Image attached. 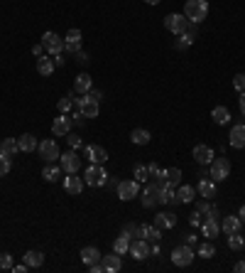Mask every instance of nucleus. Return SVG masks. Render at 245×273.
Returning <instances> with one entry per match:
<instances>
[{"label": "nucleus", "mask_w": 245, "mask_h": 273, "mask_svg": "<svg viewBox=\"0 0 245 273\" xmlns=\"http://www.w3.org/2000/svg\"><path fill=\"white\" fill-rule=\"evenodd\" d=\"M238 217H240V222L245 224V205H240V214H238Z\"/></svg>", "instance_id": "69168bd1"}, {"label": "nucleus", "mask_w": 245, "mask_h": 273, "mask_svg": "<svg viewBox=\"0 0 245 273\" xmlns=\"http://www.w3.org/2000/svg\"><path fill=\"white\" fill-rule=\"evenodd\" d=\"M177 205H189V202H194L196 200V187H191V185H177Z\"/></svg>", "instance_id": "2eb2a0df"}, {"label": "nucleus", "mask_w": 245, "mask_h": 273, "mask_svg": "<svg viewBox=\"0 0 245 273\" xmlns=\"http://www.w3.org/2000/svg\"><path fill=\"white\" fill-rule=\"evenodd\" d=\"M54 69H57V67H54V59H49V57H39V59H37V71L42 74V76H49Z\"/></svg>", "instance_id": "7c9ffc66"}, {"label": "nucleus", "mask_w": 245, "mask_h": 273, "mask_svg": "<svg viewBox=\"0 0 245 273\" xmlns=\"http://www.w3.org/2000/svg\"><path fill=\"white\" fill-rule=\"evenodd\" d=\"M159 194H162L159 182L147 185V187L142 189V207H154V205H159Z\"/></svg>", "instance_id": "9b49d317"}, {"label": "nucleus", "mask_w": 245, "mask_h": 273, "mask_svg": "<svg viewBox=\"0 0 245 273\" xmlns=\"http://www.w3.org/2000/svg\"><path fill=\"white\" fill-rule=\"evenodd\" d=\"M196 254H199L201 258H214V256H216V246L206 241V244H201V246H199V251H196Z\"/></svg>", "instance_id": "58836bf2"}, {"label": "nucleus", "mask_w": 245, "mask_h": 273, "mask_svg": "<svg viewBox=\"0 0 245 273\" xmlns=\"http://www.w3.org/2000/svg\"><path fill=\"white\" fill-rule=\"evenodd\" d=\"M89 96H91V99H96L98 103H101V99H103V94H101L98 89H91V91H89Z\"/></svg>", "instance_id": "13d9d810"}, {"label": "nucleus", "mask_w": 245, "mask_h": 273, "mask_svg": "<svg viewBox=\"0 0 245 273\" xmlns=\"http://www.w3.org/2000/svg\"><path fill=\"white\" fill-rule=\"evenodd\" d=\"M147 170H150V175H152V177H162V172H165V170H159V165H157V163H150V165H147Z\"/></svg>", "instance_id": "de8ad7c7"}, {"label": "nucleus", "mask_w": 245, "mask_h": 273, "mask_svg": "<svg viewBox=\"0 0 245 273\" xmlns=\"http://www.w3.org/2000/svg\"><path fill=\"white\" fill-rule=\"evenodd\" d=\"M238 103H240V113L245 116V91L240 94V99H238Z\"/></svg>", "instance_id": "052dcab7"}, {"label": "nucleus", "mask_w": 245, "mask_h": 273, "mask_svg": "<svg viewBox=\"0 0 245 273\" xmlns=\"http://www.w3.org/2000/svg\"><path fill=\"white\" fill-rule=\"evenodd\" d=\"M194 30H186V32H182L179 34V40H177V50H189L191 47V42H194Z\"/></svg>", "instance_id": "c9c22d12"}, {"label": "nucleus", "mask_w": 245, "mask_h": 273, "mask_svg": "<svg viewBox=\"0 0 245 273\" xmlns=\"http://www.w3.org/2000/svg\"><path fill=\"white\" fill-rule=\"evenodd\" d=\"M61 165H54V163H47L45 165V170H42V177L47 180V182H57L59 177H61Z\"/></svg>", "instance_id": "c85d7f7f"}, {"label": "nucleus", "mask_w": 245, "mask_h": 273, "mask_svg": "<svg viewBox=\"0 0 245 273\" xmlns=\"http://www.w3.org/2000/svg\"><path fill=\"white\" fill-rule=\"evenodd\" d=\"M93 89V79L84 71V74H78L76 76V82H74V91H78V94H89Z\"/></svg>", "instance_id": "4be33fe9"}, {"label": "nucleus", "mask_w": 245, "mask_h": 273, "mask_svg": "<svg viewBox=\"0 0 245 273\" xmlns=\"http://www.w3.org/2000/svg\"><path fill=\"white\" fill-rule=\"evenodd\" d=\"M138 194H140V182L138 180H122V182H118V197L122 202L135 200Z\"/></svg>", "instance_id": "0eeeda50"}, {"label": "nucleus", "mask_w": 245, "mask_h": 273, "mask_svg": "<svg viewBox=\"0 0 245 273\" xmlns=\"http://www.w3.org/2000/svg\"><path fill=\"white\" fill-rule=\"evenodd\" d=\"M0 268H3V271L13 268V256L10 254H0Z\"/></svg>", "instance_id": "a18cd8bd"}, {"label": "nucleus", "mask_w": 245, "mask_h": 273, "mask_svg": "<svg viewBox=\"0 0 245 273\" xmlns=\"http://www.w3.org/2000/svg\"><path fill=\"white\" fill-rule=\"evenodd\" d=\"M37 150H39V155H42V160H45V163H57V160L61 158L57 140H49V138L39 143V145H37Z\"/></svg>", "instance_id": "423d86ee"}, {"label": "nucleus", "mask_w": 245, "mask_h": 273, "mask_svg": "<svg viewBox=\"0 0 245 273\" xmlns=\"http://www.w3.org/2000/svg\"><path fill=\"white\" fill-rule=\"evenodd\" d=\"M228 138H230V140H228V143H230V148H235V150L245 148V123H238V126H233Z\"/></svg>", "instance_id": "dca6fc26"}, {"label": "nucleus", "mask_w": 245, "mask_h": 273, "mask_svg": "<svg viewBox=\"0 0 245 273\" xmlns=\"http://www.w3.org/2000/svg\"><path fill=\"white\" fill-rule=\"evenodd\" d=\"M230 175V163H228V158H214L211 160V165H209V177L214 180V182H223L226 177Z\"/></svg>", "instance_id": "f03ea898"}, {"label": "nucleus", "mask_w": 245, "mask_h": 273, "mask_svg": "<svg viewBox=\"0 0 245 273\" xmlns=\"http://www.w3.org/2000/svg\"><path fill=\"white\" fill-rule=\"evenodd\" d=\"M145 3H147V5H157V3H159V0H145Z\"/></svg>", "instance_id": "338daca9"}, {"label": "nucleus", "mask_w": 245, "mask_h": 273, "mask_svg": "<svg viewBox=\"0 0 245 273\" xmlns=\"http://www.w3.org/2000/svg\"><path fill=\"white\" fill-rule=\"evenodd\" d=\"M71 119H69V116L66 113H61L59 116V119H54V123H52V133L54 136H69L71 133Z\"/></svg>", "instance_id": "f3484780"}, {"label": "nucleus", "mask_w": 245, "mask_h": 273, "mask_svg": "<svg viewBox=\"0 0 245 273\" xmlns=\"http://www.w3.org/2000/svg\"><path fill=\"white\" fill-rule=\"evenodd\" d=\"M42 50H45V45H37V47H32V52H34L37 57H42Z\"/></svg>", "instance_id": "0e129e2a"}, {"label": "nucleus", "mask_w": 245, "mask_h": 273, "mask_svg": "<svg viewBox=\"0 0 245 273\" xmlns=\"http://www.w3.org/2000/svg\"><path fill=\"white\" fill-rule=\"evenodd\" d=\"M113 251H115V254H120V256L130 251V234H128V231H122L120 237L113 241Z\"/></svg>", "instance_id": "bb28decb"}, {"label": "nucleus", "mask_w": 245, "mask_h": 273, "mask_svg": "<svg viewBox=\"0 0 245 273\" xmlns=\"http://www.w3.org/2000/svg\"><path fill=\"white\" fill-rule=\"evenodd\" d=\"M194 256H196V251H194L189 244H182V246H177V249L172 251V263L179 266V268H186V266H191Z\"/></svg>", "instance_id": "39448f33"}, {"label": "nucleus", "mask_w": 245, "mask_h": 273, "mask_svg": "<svg viewBox=\"0 0 245 273\" xmlns=\"http://www.w3.org/2000/svg\"><path fill=\"white\" fill-rule=\"evenodd\" d=\"M154 226H159V229H174L177 226V214H172V212L157 214L154 217Z\"/></svg>", "instance_id": "b1692460"}, {"label": "nucleus", "mask_w": 245, "mask_h": 273, "mask_svg": "<svg viewBox=\"0 0 245 273\" xmlns=\"http://www.w3.org/2000/svg\"><path fill=\"white\" fill-rule=\"evenodd\" d=\"M191 155H194V160H196L199 165H211V160L216 158V155H214V148H209V145H196Z\"/></svg>", "instance_id": "ddd939ff"}, {"label": "nucleus", "mask_w": 245, "mask_h": 273, "mask_svg": "<svg viewBox=\"0 0 245 273\" xmlns=\"http://www.w3.org/2000/svg\"><path fill=\"white\" fill-rule=\"evenodd\" d=\"M140 237L147 239V241H159L162 239V229L154 226V224H142L140 226Z\"/></svg>", "instance_id": "a878e982"}, {"label": "nucleus", "mask_w": 245, "mask_h": 273, "mask_svg": "<svg viewBox=\"0 0 245 273\" xmlns=\"http://www.w3.org/2000/svg\"><path fill=\"white\" fill-rule=\"evenodd\" d=\"M74 106L86 116V119H96L98 116V111H101V106H98V101L96 99H91L89 94H81V99H74Z\"/></svg>", "instance_id": "7ed1b4c3"}, {"label": "nucleus", "mask_w": 245, "mask_h": 273, "mask_svg": "<svg viewBox=\"0 0 245 273\" xmlns=\"http://www.w3.org/2000/svg\"><path fill=\"white\" fill-rule=\"evenodd\" d=\"M17 145H20V150H22V153H32V150H37V145H39V143H37V138H34L32 133H25V136H20V138H17Z\"/></svg>", "instance_id": "cd10ccee"}, {"label": "nucleus", "mask_w": 245, "mask_h": 273, "mask_svg": "<svg viewBox=\"0 0 245 273\" xmlns=\"http://www.w3.org/2000/svg\"><path fill=\"white\" fill-rule=\"evenodd\" d=\"M84 121H86V116L81 113V111H76V113H74V119H71V123H76V126H81Z\"/></svg>", "instance_id": "8fccbe9b"}, {"label": "nucleus", "mask_w": 245, "mask_h": 273, "mask_svg": "<svg viewBox=\"0 0 245 273\" xmlns=\"http://www.w3.org/2000/svg\"><path fill=\"white\" fill-rule=\"evenodd\" d=\"M101 251L96 249V246H84L81 249V261H84V266H93V263H98L101 261Z\"/></svg>", "instance_id": "412c9836"}, {"label": "nucleus", "mask_w": 245, "mask_h": 273, "mask_svg": "<svg viewBox=\"0 0 245 273\" xmlns=\"http://www.w3.org/2000/svg\"><path fill=\"white\" fill-rule=\"evenodd\" d=\"M66 140H69V145H71L74 150H76V148H81V143H84V140H81L78 136H74V133H69V136H66Z\"/></svg>", "instance_id": "49530a36"}, {"label": "nucleus", "mask_w": 245, "mask_h": 273, "mask_svg": "<svg viewBox=\"0 0 245 273\" xmlns=\"http://www.w3.org/2000/svg\"><path fill=\"white\" fill-rule=\"evenodd\" d=\"M162 177H165V180L169 182V187L182 185V170H179V168H169V170H165V172H162Z\"/></svg>", "instance_id": "473e14b6"}, {"label": "nucleus", "mask_w": 245, "mask_h": 273, "mask_svg": "<svg viewBox=\"0 0 245 273\" xmlns=\"http://www.w3.org/2000/svg\"><path fill=\"white\" fill-rule=\"evenodd\" d=\"M147 175H150L147 165H135V180H138V182H145V180H147Z\"/></svg>", "instance_id": "37998d69"}, {"label": "nucleus", "mask_w": 245, "mask_h": 273, "mask_svg": "<svg viewBox=\"0 0 245 273\" xmlns=\"http://www.w3.org/2000/svg\"><path fill=\"white\" fill-rule=\"evenodd\" d=\"M64 189L69 194H81L84 192V180L76 177V172H69V177H64Z\"/></svg>", "instance_id": "a211bd4d"}, {"label": "nucleus", "mask_w": 245, "mask_h": 273, "mask_svg": "<svg viewBox=\"0 0 245 273\" xmlns=\"http://www.w3.org/2000/svg\"><path fill=\"white\" fill-rule=\"evenodd\" d=\"M233 86H235V91H245V74H235L233 76Z\"/></svg>", "instance_id": "c03bdc74"}, {"label": "nucleus", "mask_w": 245, "mask_h": 273, "mask_svg": "<svg viewBox=\"0 0 245 273\" xmlns=\"http://www.w3.org/2000/svg\"><path fill=\"white\" fill-rule=\"evenodd\" d=\"M159 202H162V205H177V194H174V189H172V187H165V189H162Z\"/></svg>", "instance_id": "e433bc0d"}, {"label": "nucleus", "mask_w": 245, "mask_h": 273, "mask_svg": "<svg viewBox=\"0 0 245 273\" xmlns=\"http://www.w3.org/2000/svg\"><path fill=\"white\" fill-rule=\"evenodd\" d=\"M13 170V163H10V155L0 153V177H5L8 172Z\"/></svg>", "instance_id": "ea45409f"}, {"label": "nucleus", "mask_w": 245, "mask_h": 273, "mask_svg": "<svg viewBox=\"0 0 245 273\" xmlns=\"http://www.w3.org/2000/svg\"><path fill=\"white\" fill-rule=\"evenodd\" d=\"M211 119H214L218 126H226V123L230 121V111H228L226 106H216V108H214V113H211Z\"/></svg>", "instance_id": "c756f323"}, {"label": "nucleus", "mask_w": 245, "mask_h": 273, "mask_svg": "<svg viewBox=\"0 0 245 273\" xmlns=\"http://www.w3.org/2000/svg\"><path fill=\"white\" fill-rule=\"evenodd\" d=\"M165 27H167L169 32H174V34H182V32L189 30V20H186L184 15H179V13H169V15L165 17Z\"/></svg>", "instance_id": "6e6552de"}, {"label": "nucleus", "mask_w": 245, "mask_h": 273, "mask_svg": "<svg viewBox=\"0 0 245 273\" xmlns=\"http://www.w3.org/2000/svg\"><path fill=\"white\" fill-rule=\"evenodd\" d=\"M196 192L201 194V197L211 200V197H216V182H214L211 177H201V180H199V187H196Z\"/></svg>", "instance_id": "aec40b11"}, {"label": "nucleus", "mask_w": 245, "mask_h": 273, "mask_svg": "<svg viewBox=\"0 0 245 273\" xmlns=\"http://www.w3.org/2000/svg\"><path fill=\"white\" fill-rule=\"evenodd\" d=\"M184 244L194 246V244H196V237H194V234H186V239H184Z\"/></svg>", "instance_id": "680f3d73"}, {"label": "nucleus", "mask_w": 245, "mask_h": 273, "mask_svg": "<svg viewBox=\"0 0 245 273\" xmlns=\"http://www.w3.org/2000/svg\"><path fill=\"white\" fill-rule=\"evenodd\" d=\"M0 153L10 155V158H13V155H17V153H20V145H17V140H15V138H5L3 143H0Z\"/></svg>", "instance_id": "72a5a7b5"}, {"label": "nucleus", "mask_w": 245, "mask_h": 273, "mask_svg": "<svg viewBox=\"0 0 245 273\" xmlns=\"http://www.w3.org/2000/svg\"><path fill=\"white\" fill-rule=\"evenodd\" d=\"M240 226H243V222H240L238 214H228V217H223V222H221V229H223L226 234H235V231H240Z\"/></svg>", "instance_id": "393cba45"}, {"label": "nucleus", "mask_w": 245, "mask_h": 273, "mask_svg": "<svg viewBox=\"0 0 245 273\" xmlns=\"http://www.w3.org/2000/svg\"><path fill=\"white\" fill-rule=\"evenodd\" d=\"M74 57H76V62H78V64H89V54H86V52H76Z\"/></svg>", "instance_id": "3c124183"}, {"label": "nucleus", "mask_w": 245, "mask_h": 273, "mask_svg": "<svg viewBox=\"0 0 245 273\" xmlns=\"http://www.w3.org/2000/svg\"><path fill=\"white\" fill-rule=\"evenodd\" d=\"M150 131H145V128H135L133 133H130V140L135 143V145H147L150 143Z\"/></svg>", "instance_id": "f704fd0d"}, {"label": "nucleus", "mask_w": 245, "mask_h": 273, "mask_svg": "<svg viewBox=\"0 0 245 273\" xmlns=\"http://www.w3.org/2000/svg\"><path fill=\"white\" fill-rule=\"evenodd\" d=\"M52 59H54V67H64V54H61V52H59V54H54Z\"/></svg>", "instance_id": "4d7b16f0"}, {"label": "nucleus", "mask_w": 245, "mask_h": 273, "mask_svg": "<svg viewBox=\"0 0 245 273\" xmlns=\"http://www.w3.org/2000/svg\"><path fill=\"white\" fill-rule=\"evenodd\" d=\"M84 182L91 185V187H101V185L108 182V172L103 170V165H93L91 163V168H86V172H84Z\"/></svg>", "instance_id": "20e7f679"}, {"label": "nucleus", "mask_w": 245, "mask_h": 273, "mask_svg": "<svg viewBox=\"0 0 245 273\" xmlns=\"http://www.w3.org/2000/svg\"><path fill=\"white\" fill-rule=\"evenodd\" d=\"M228 246H230L233 251H238V249H243V246H245V239L240 237V231H235V234H228Z\"/></svg>", "instance_id": "4c0bfd02"}, {"label": "nucleus", "mask_w": 245, "mask_h": 273, "mask_svg": "<svg viewBox=\"0 0 245 273\" xmlns=\"http://www.w3.org/2000/svg\"><path fill=\"white\" fill-rule=\"evenodd\" d=\"M25 263L30 266V268H39L45 263V254L42 251H27L25 254Z\"/></svg>", "instance_id": "2f4dec72"}, {"label": "nucleus", "mask_w": 245, "mask_h": 273, "mask_svg": "<svg viewBox=\"0 0 245 273\" xmlns=\"http://www.w3.org/2000/svg\"><path fill=\"white\" fill-rule=\"evenodd\" d=\"M133 258H138V261H142V258H147L150 256V246H147V239H142V237H138L135 241H130V251H128Z\"/></svg>", "instance_id": "f8f14e48"}, {"label": "nucleus", "mask_w": 245, "mask_h": 273, "mask_svg": "<svg viewBox=\"0 0 245 273\" xmlns=\"http://www.w3.org/2000/svg\"><path fill=\"white\" fill-rule=\"evenodd\" d=\"M206 217H209V219H218V207H214V205H211V207H209V212H206Z\"/></svg>", "instance_id": "864d4df0"}, {"label": "nucleus", "mask_w": 245, "mask_h": 273, "mask_svg": "<svg viewBox=\"0 0 245 273\" xmlns=\"http://www.w3.org/2000/svg\"><path fill=\"white\" fill-rule=\"evenodd\" d=\"M209 15V0H186L184 5V17L191 22V25H199L203 22Z\"/></svg>", "instance_id": "f257e3e1"}, {"label": "nucleus", "mask_w": 245, "mask_h": 273, "mask_svg": "<svg viewBox=\"0 0 245 273\" xmlns=\"http://www.w3.org/2000/svg\"><path fill=\"white\" fill-rule=\"evenodd\" d=\"M201 234H203L206 239H216L218 234H221V224H218L216 219H209V217H206V222L201 224Z\"/></svg>", "instance_id": "5701e85b"}, {"label": "nucleus", "mask_w": 245, "mask_h": 273, "mask_svg": "<svg viewBox=\"0 0 245 273\" xmlns=\"http://www.w3.org/2000/svg\"><path fill=\"white\" fill-rule=\"evenodd\" d=\"M209 207H211V205H206V202H196V209H199L201 214H206V212H209Z\"/></svg>", "instance_id": "6e6d98bb"}, {"label": "nucleus", "mask_w": 245, "mask_h": 273, "mask_svg": "<svg viewBox=\"0 0 245 273\" xmlns=\"http://www.w3.org/2000/svg\"><path fill=\"white\" fill-rule=\"evenodd\" d=\"M71 106H74V96H61V99H59V103H57V108H59L61 113H66Z\"/></svg>", "instance_id": "79ce46f5"}, {"label": "nucleus", "mask_w": 245, "mask_h": 273, "mask_svg": "<svg viewBox=\"0 0 245 273\" xmlns=\"http://www.w3.org/2000/svg\"><path fill=\"white\" fill-rule=\"evenodd\" d=\"M101 263H103V268L108 271V273H118L120 268H122V261H120V254H106V256H101Z\"/></svg>", "instance_id": "6ab92c4d"}, {"label": "nucleus", "mask_w": 245, "mask_h": 273, "mask_svg": "<svg viewBox=\"0 0 245 273\" xmlns=\"http://www.w3.org/2000/svg\"><path fill=\"white\" fill-rule=\"evenodd\" d=\"M64 42H69V45H81V30H76V27H74V30H69Z\"/></svg>", "instance_id": "a19ab883"}, {"label": "nucleus", "mask_w": 245, "mask_h": 273, "mask_svg": "<svg viewBox=\"0 0 245 273\" xmlns=\"http://www.w3.org/2000/svg\"><path fill=\"white\" fill-rule=\"evenodd\" d=\"M27 268H30V266H27V263H20V266H13V268H10V271H15V273H25V271H27Z\"/></svg>", "instance_id": "bf43d9fd"}, {"label": "nucleus", "mask_w": 245, "mask_h": 273, "mask_svg": "<svg viewBox=\"0 0 245 273\" xmlns=\"http://www.w3.org/2000/svg\"><path fill=\"white\" fill-rule=\"evenodd\" d=\"M122 231H128L130 237H140V226H138V224H128V226L122 229Z\"/></svg>", "instance_id": "09e8293b"}, {"label": "nucleus", "mask_w": 245, "mask_h": 273, "mask_svg": "<svg viewBox=\"0 0 245 273\" xmlns=\"http://www.w3.org/2000/svg\"><path fill=\"white\" fill-rule=\"evenodd\" d=\"M199 217H201V212H199V209H196V212H194V214H191V217H189V222H191V224H194V226H199V224H201V219H199Z\"/></svg>", "instance_id": "5fc2aeb1"}, {"label": "nucleus", "mask_w": 245, "mask_h": 273, "mask_svg": "<svg viewBox=\"0 0 245 273\" xmlns=\"http://www.w3.org/2000/svg\"><path fill=\"white\" fill-rule=\"evenodd\" d=\"M42 45H45V50L52 52V54H59V52L64 50V40H61L57 32H45V34H42Z\"/></svg>", "instance_id": "9d476101"}, {"label": "nucleus", "mask_w": 245, "mask_h": 273, "mask_svg": "<svg viewBox=\"0 0 245 273\" xmlns=\"http://www.w3.org/2000/svg\"><path fill=\"white\" fill-rule=\"evenodd\" d=\"M86 158L93 163V165H103L106 160H108V153H106V148H101V145H86Z\"/></svg>", "instance_id": "4468645a"}, {"label": "nucleus", "mask_w": 245, "mask_h": 273, "mask_svg": "<svg viewBox=\"0 0 245 273\" xmlns=\"http://www.w3.org/2000/svg\"><path fill=\"white\" fill-rule=\"evenodd\" d=\"M235 273H245V261H238L235 263Z\"/></svg>", "instance_id": "e2e57ef3"}, {"label": "nucleus", "mask_w": 245, "mask_h": 273, "mask_svg": "<svg viewBox=\"0 0 245 273\" xmlns=\"http://www.w3.org/2000/svg\"><path fill=\"white\" fill-rule=\"evenodd\" d=\"M59 165H61V170L69 175V172H78V168H81V158L76 155V150L71 148L69 153H64L61 158H59Z\"/></svg>", "instance_id": "1a4fd4ad"}, {"label": "nucleus", "mask_w": 245, "mask_h": 273, "mask_svg": "<svg viewBox=\"0 0 245 273\" xmlns=\"http://www.w3.org/2000/svg\"><path fill=\"white\" fill-rule=\"evenodd\" d=\"M64 50L71 52V54H76V52H81V45H69V42H64Z\"/></svg>", "instance_id": "603ef678"}]
</instances>
